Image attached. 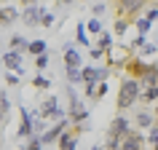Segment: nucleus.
Returning <instances> with one entry per match:
<instances>
[{"label": "nucleus", "mask_w": 158, "mask_h": 150, "mask_svg": "<svg viewBox=\"0 0 158 150\" xmlns=\"http://www.w3.org/2000/svg\"><path fill=\"white\" fill-rule=\"evenodd\" d=\"M137 102H139V81L131 78V75H126V78H121V86H118L115 107L123 113V110H129L131 105H137Z\"/></svg>", "instance_id": "nucleus-1"}, {"label": "nucleus", "mask_w": 158, "mask_h": 150, "mask_svg": "<svg viewBox=\"0 0 158 150\" xmlns=\"http://www.w3.org/2000/svg\"><path fill=\"white\" fill-rule=\"evenodd\" d=\"M148 0H115V16H123V19H134L145 8Z\"/></svg>", "instance_id": "nucleus-2"}, {"label": "nucleus", "mask_w": 158, "mask_h": 150, "mask_svg": "<svg viewBox=\"0 0 158 150\" xmlns=\"http://www.w3.org/2000/svg\"><path fill=\"white\" fill-rule=\"evenodd\" d=\"M67 97H70V121L73 123H81V121H86L89 118V110L78 102V94H75V89H67Z\"/></svg>", "instance_id": "nucleus-3"}, {"label": "nucleus", "mask_w": 158, "mask_h": 150, "mask_svg": "<svg viewBox=\"0 0 158 150\" xmlns=\"http://www.w3.org/2000/svg\"><path fill=\"white\" fill-rule=\"evenodd\" d=\"M70 123H73L70 118H59V121L51 126V129H46V131L40 134V142H43V145H51V142H56V140H59V134L70 129Z\"/></svg>", "instance_id": "nucleus-4"}, {"label": "nucleus", "mask_w": 158, "mask_h": 150, "mask_svg": "<svg viewBox=\"0 0 158 150\" xmlns=\"http://www.w3.org/2000/svg\"><path fill=\"white\" fill-rule=\"evenodd\" d=\"M40 118L46 121V118H64V113H62V107H59V99L56 97H46V102L40 105Z\"/></svg>", "instance_id": "nucleus-5"}, {"label": "nucleus", "mask_w": 158, "mask_h": 150, "mask_svg": "<svg viewBox=\"0 0 158 150\" xmlns=\"http://www.w3.org/2000/svg\"><path fill=\"white\" fill-rule=\"evenodd\" d=\"M118 150H145V134L137 129V131H129L121 140V148Z\"/></svg>", "instance_id": "nucleus-6"}, {"label": "nucleus", "mask_w": 158, "mask_h": 150, "mask_svg": "<svg viewBox=\"0 0 158 150\" xmlns=\"http://www.w3.org/2000/svg\"><path fill=\"white\" fill-rule=\"evenodd\" d=\"M43 14H46V8L43 6H27L24 8V14H22V22H24V27H38L40 24V19H43Z\"/></svg>", "instance_id": "nucleus-7"}, {"label": "nucleus", "mask_w": 158, "mask_h": 150, "mask_svg": "<svg viewBox=\"0 0 158 150\" xmlns=\"http://www.w3.org/2000/svg\"><path fill=\"white\" fill-rule=\"evenodd\" d=\"M126 62H129V54H126L121 46H113V48L107 51V56H105V65L113 67V70H115V67H123Z\"/></svg>", "instance_id": "nucleus-8"}, {"label": "nucleus", "mask_w": 158, "mask_h": 150, "mask_svg": "<svg viewBox=\"0 0 158 150\" xmlns=\"http://www.w3.org/2000/svg\"><path fill=\"white\" fill-rule=\"evenodd\" d=\"M134 123H137L139 131H148V129L156 126V113H153V110H137V113H134Z\"/></svg>", "instance_id": "nucleus-9"}, {"label": "nucleus", "mask_w": 158, "mask_h": 150, "mask_svg": "<svg viewBox=\"0 0 158 150\" xmlns=\"http://www.w3.org/2000/svg\"><path fill=\"white\" fill-rule=\"evenodd\" d=\"M19 118H22V123H19V137H32L35 134V121H32V115H30V110H24V107H19Z\"/></svg>", "instance_id": "nucleus-10"}, {"label": "nucleus", "mask_w": 158, "mask_h": 150, "mask_svg": "<svg viewBox=\"0 0 158 150\" xmlns=\"http://www.w3.org/2000/svg\"><path fill=\"white\" fill-rule=\"evenodd\" d=\"M123 67H126V75H131V78L139 81L142 75H145V70H148V62L139 59V56H129V62H126Z\"/></svg>", "instance_id": "nucleus-11"}, {"label": "nucleus", "mask_w": 158, "mask_h": 150, "mask_svg": "<svg viewBox=\"0 0 158 150\" xmlns=\"http://www.w3.org/2000/svg\"><path fill=\"white\" fill-rule=\"evenodd\" d=\"M16 19H22V14H19L16 6H3V8H0V27L16 24Z\"/></svg>", "instance_id": "nucleus-12"}, {"label": "nucleus", "mask_w": 158, "mask_h": 150, "mask_svg": "<svg viewBox=\"0 0 158 150\" xmlns=\"http://www.w3.org/2000/svg\"><path fill=\"white\" fill-rule=\"evenodd\" d=\"M3 65L8 67V73H22V54L19 51H6L3 54Z\"/></svg>", "instance_id": "nucleus-13"}, {"label": "nucleus", "mask_w": 158, "mask_h": 150, "mask_svg": "<svg viewBox=\"0 0 158 150\" xmlns=\"http://www.w3.org/2000/svg\"><path fill=\"white\" fill-rule=\"evenodd\" d=\"M64 67H83V56H81V51L73 48L70 43H67V48H64Z\"/></svg>", "instance_id": "nucleus-14"}, {"label": "nucleus", "mask_w": 158, "mask_h": 150, "mask_svg": "<svg viewBox=\"0 0 158 150\" xmlns=\"http://www.w3.org/2000/svg\"><path fill=\"white\" fill-rule=\"evenodd\" d=\"M81 81H83L86 86L99 83V81H102V78H99V67H81Z\"/></svg>", "instance_id": "nucleus-15"}, {"label": "nucleus", "mask_w": 158, "mask_h": 150, "mask_svg": "<svg viewBox=\"0 0 158 150\" xmlns=\"http://www.w3.org/2000/svg\"><path fill=\"white\" fill-rule=\"evenodd\" d=\"M8 46H11V51H19V54H24V51L30 48V40H27L24 35H14Z\"/></svg>", "instance_id": "nucleus-16"}, {"label": "nucleus", "mask_w": 158, "mask_h": 150, "mask_svg": "<svg viewBox=\"0 0 158 150\" xmlns=\"http://www.w3.org/2000/svg\"><path fill=\"white\" fill-rule=\"evenodd\" d=\"M131 27V19H123V16H115L113 22V35H126V30Z\"/></svg>", "instance_id": "nucleus-17"}, {"label": "nucleus", "mask_w": 158, "mask_h": 150, "mask_svg": "<svg viewBox=\"0 0 158 150\" xmlns=\"http://www.w3.org/2000/svg\"><path fill=\"white\" fill-rule=\"evenodd\" d=\"M46 48H48V43L43 40V38H38V40H30V54H32V56H40V54H46Z\"/></svg>", "instance_id": "nucleus-18"}, {"label": "nucleus", "mask_w": 158, "mask_h": 150, "mask_svg": "<svg viewBox=\"0 0 158 150\" xmlns=\"http://www.w3.org/2000/svg\"><path fill=\"white\" fill-rule=\"evenodd\" d=\"M86 30H89L91 35H102V32H105V30H102L99 16H91V19H89V22H86Z\"/></svg>", "instance_id": "nucleus-19"}, {"label": "nucleus", "mask_w": 158, "mask_h": 150, "mask_svg": "<svg viewBox=\"0 0 158 150\" xmlns=\"http://www.w3.org/2000/svg\"><path fill=\"white\" fill-rule=\"evenodd\" d=\"M97 46H99V48L107 54V51L113 48V32H102V35H99V40H97Z\"/></svg>", "instance_id": "nucleus-20"}, {"label": "nucleus", "mask_w": 158, "mask_h": 150, "mask_svg": "<svg viewBox=\"0 0 158 150\" xmlns=\"http://www.w3.org/2000/svg\"><path fill=\"white\" fill-rule=\"evenodd\" d=\"M75 38H78V43H81V46H91V43H89V30H86V24H78Z\"/></svg>", "instance_id": "nucleus-21"}, {"label": "nucleus", "mask_w": 158, "mask_h": 150, "mask_svg": "<svg viewBox=\"0 0 158 150\" xmlns=\"http://www.w3.org/2000/svg\"><path fill=\"white\" fill-rule=\"evenodd\" d=\"M150 27H153V22H150L148 16L137 19V32H139V35H148V32H150Z\"/></svg>", "instance_id": "nucleus-22"}, {"label": "nucleus", "mask_w": 158, "mask_h": 150, "mask_svg": "<svg viewBox=\"0 0 158 150\" xmlns=\"http://www.w3.org/2000/svg\"><path fill=\"white\" fill-rule=\"evenodd\" d=\"M64 73L70 83H81V67H64Z\"/></svg>", "instance_id": "nucleus-23"}, {"label": "nucleus", "mask_w": 158, "mask_h": 150, "mask_svg": "<svg viewBox=\"0 0 158 150\" xmlns=\"http://www.w3.org/2000/svg\"><path fill=\"white\" fill-rule=\"evenodd\" d=\"M32 86L38 89V91H43V89H48V86H51V81H48V78H43V75H35V78H32Z\"/></svg>", "instance_id": "nucleus-24"}, {"label": "nucleus", "mask_w": 158, "mask_h": 150, "mask_svg": "<svg viewBox=\"0 0 158 150\" xmlns=\"http://www.w3.org/2000/svg\"><path fill=\"white\" fill-rule=\"evenodd\" d=\"M89 56H91L94 62H99V59H105V56H107V54H105V51H102L99 46H91V48H89Z\"/></svg>", "instance_id": "nucleus-25"}, {"label": "nucleus", "mask_w": 158, "mask_h": 150, "mask_svg": "<svg viewBox=\"0 0 158 150\" xmlns=\"http://www.w3.org/2000/svg\"><path fill=\"white\" fill-rule=\"evenodd\" d=\"M148 142L153 145V148L158 145V121H156V126H153V129H148Z\"/></svg>", "instance_id": "nucleus-26"}, {"label": "nucleus", "mask_w": 158, "mask_h": 150, "mask_svg": "<svg viewBox=\"0 0 158 150\" xmlns=\"http://www.w3.org/2000/svg\"><path fill=\"white\" fill-rule=\"evenodd\" d=\"M24 150H43L40 137H30V142H27V148H24Z\"/></svg>", "instance_id": "nucleus-27"}, {"label": "nucleus", "mask_w": 158, "mask_h": 150, "mask_svg": "<svg viewBox=\"0 0 158 150\" xmlns=\"http://www.w3.org/2000/svg\"><path fill=\"white\" fill-rule=\"evenodd\" d=\"M0 110H3L6 115H8V110H11V102H8V94L6 91H0Z\"/></svg>", "instance_id": "nucleus-28"}, {"label": "nucleus", "mask_w": 158, "mask_h": 150, "mask_svg": "<svg viewBox=\"0 0 158 150\" xmlns=\"http://www.w3.org/2000/svg\"><path fill=\"white\" fill-rule=\"evenodd\" d=\"M46 65H48V54H40V56H35V67H38V73H40V70H46Z\"/></svg>", "instance_id": "nucleus-29"}, {"label": "nucleus", "mask_w": 158, "mask_h": 150, "mask_svg": "<svg viewBox=\"0 0 158 150\" xmlns=\"http://www.w3.org/2000/svg\"><path fill=\"white\" fill-rule=\"evenodd\" d=\"M156 51H158V46H153V43H145V46L139 48V54H142V56H150V54H156Z\"/></svg>", "instance_id": "nucleus-30"}, {"label": "nucleus", "mask_w": 158, "mask_h": 150, "mask_svg": "<svg viewBox=\"0 0 158 150\" xmlns=\"http://www.w3.org/2000/svg\"><path fill=\"white\" fill-rule=\"evenodd\" d=\"M38 27H54V14H48V11H46V14H43V19H40V24Z\"/></svg>", "instance_id": "nucleus-31"}, {"label": "nucleus", "mask_w": 158, "mask_h": 150, "mask_svg": "<svg viewBox=\"0 0 158 150\" xmlns=\"http://www.w3.org/2000/svg\"><path fill=\"white\" fill-rule=\"evenodd\" d=\"M145 43H148V40H145V35H137V38H134V43H131V46H129V48H134V51H139L142 46H145Z\"/></svg>", "instance_id": "nucleus-32"}, {"label": "nucleus", "mask_w": 158, "mask_h": 150, "mask_svg": "<svg viewBox=\"0 0 158 150\" xmlns=\"http://www.w3.org/2000/svg\"><path fill=\"white\" fill-rule=\"evenodd\" d=\"M107 94V81H99V86H97V99H102Z\"/></svg>", "instance_id": "nucleus-33"}, {"label": "nucleus", "mask_w": 158, "mask_h": 150, "mask_svg": "<svg viewBox=\"0 0 158 150\" xmlns=\"http://www.w3.org/2000/svg\"><path fill=\"white\" fill-rule=\"evenodd\" d=\"M6 83L8 86H19V73H8L6 75Z\"/></svg>", "instance_id": "nucleus-34"}, {"label": "nucleus", "mask_w": 158, "mask_h": 150, "mask_svg": "<svg viewBox=\"0 0 158 150\" xmlns=\"http://www.w3.org/2000/svg\"><path fill=\"white\" fill-rule=\"evenodd\" d=\"M97 86H99V83H91V86H86V97H89V99H97Z\"/></svg>", "instance_id": "nucleus-35"}, {"label": "nucleus", "mask_w": 158, "mask_h": 150, "mask_svg": "<svg viewBox=\"0 0 158 150\" xmlns=\"http://www.w3.org/2000/svg\"><path fill=\"white\" fill-rule=\"evenodd\" d=\"M102 14H105V3H97L94 6V16H102Z\"/></svg>", "instance_id": "nucleus-36"}, {"label": "nucleus", "mask_w": 158, "mask_h": 150, "mask_svg": "<svg viewBox=\"0 0 158 150\" xmlns=\"http://www.w3.org/2000/svg\"><path fill=\"white\" fill-rule=\"evenodd\" d=\"M145 16H148V19H150V22H156V19H158V8H150V11H148V14H145Z\"/></svg>", "instance_id": "nucleus-37"}, {"label": "nucleus", "mask_w": 158, "mask_h": 150, "mask_svg": "<svg viewBox=\"0 0 158 150\" xmlns=\"http://www.w3.org/2000/svg\"><path fill=\"white\" fill-rule=\"evenodd\" d=\"M153 113H156V121H158V102H156V107H153Z\"/></svg>", "instance_id": "nucleus-38"}, {"label": "nucleus", "mask_w": 158, "mask_h": 150, "mask_svg": "<svg viewBox=\"0 0 158 150\" xmlns=\"http://www.w3.org/2000/svg\"><path fill=\"white\" fill-rule=\"evenodd\" d=\"M24 3H27V6H35V3H38V0H24Z\"/></svg>", "instance_id": "nucleus-39"}, {"label": "nucleus", "mask_w": 158, "mask_h": 150, "mask_svg": "<svg viewBox=\"0 0 158 150\" xmlns=\"http://www.w3.org/2000/svg\"><path fill=\"white\" fill-rule=\"evenodd\" d=\"M91 150H105V148H102V145H94V148Z\"/></svg>", "instance_id": "nucleus-40"}, {"label": "nucleus", "mask_w": 158, "mask_h": 150, "mask_svg": "<svg viewBox=\"0 0 158 150\" xmlns=\"http://www.w3.org/2000/svg\"><path fill=\"white\" fill-rule=\"evenodd\" d=\"M3 118H6V113H3V110H0V121H3Z\"/></svg>", "instance_id": "nucleus-41"}, {"label": "nucleus", "mask_w": 158, "mask_h": 150, "mask_svg": "<svg viewBox=\"0 0 158 150\" xmlns=\"http://www.w3.org/2000/svg\"><path fill=\"white\" fill-rule=\"evenodd\" d=\"M62 3H75V0H62Z\"/></svg>", "instance_id": "nucleus-42"}, {"label": "nucleus", "mask_w": 158, "mask_h": 150, "mask_svg": "<svg viewBox=\"0 0 158 150\" xmlns=\"http://www.w3.org/2000/svg\"><path fill=\"white\" fill-rule=\"evenodd\" d=\"M153 150H158V145H156V148H153Z\"/></svg>", "instance_id": "nucleus-43"}]
</instances>
